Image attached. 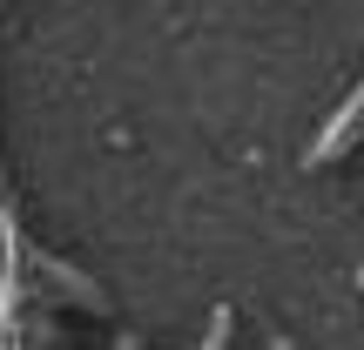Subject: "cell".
<instances>
[{
    "instance_id": "cell-1",
    "label": "cell",
    "mask_w": 364,
    "mask_h": 350,
    "mask_svg": "<svg viewBox=\"0 0 364 350\" xmlns=\"http://www.w3.org/2000/svg\"><path fill=\"white\" fill-rule=\"evenodd\" d=\"M358 128H364V88H351V102H344L338 115H331V128L311 142V169H324L331 155H344V148L358 142Z\"/></svg>"
}]
</instances>
